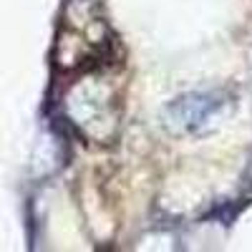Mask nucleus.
I'll use <instances>...</instances> for the list:
<instances>
[{"label":"nucleus","mask_w":252,"mask_h":252,"mask_svg":"<svg viewBox=\"0 0 252 252\" xmlns=\"http://www.w3.org/2000/svg\"><path fill=\"white\" fill-rule=\"evenodd\" d=\"M235 109V98L222 89L192 91L174 98L161 111L164 129L174 136H199L215 131Z\"/></svg>","instance_id":"f257e3e1"},{"label":"nucleus","mask_w":252,"mask_h":252,"mask_svg":"<svg viewBox=\"0 0 252 252\" xmlns=\"http://www.w3.org/2000/svg\"><path fill=\"white\" fill-rule=\"evenodd\" d=\"M76 96V94H71ZM78 98V96H76ZM86 103H78V101H71V114H73V121L78 126H83L89 134H91V126L98 124L103 131L106 126L116 121V114H114V96L109 91V86H91V89H83V96H81Z\"/></svg>","instance_id":"f03ea898"}]
</instances>
